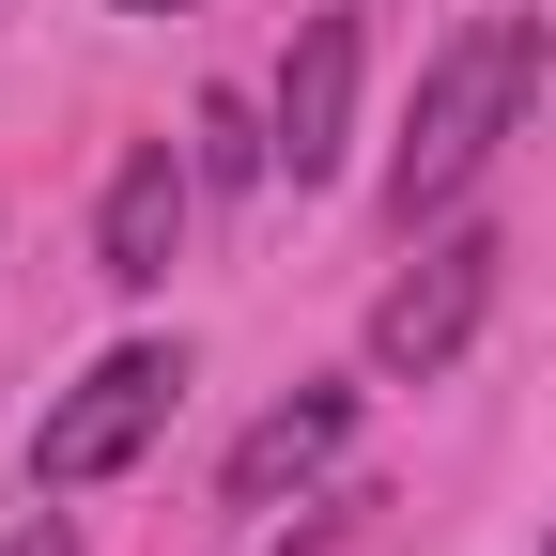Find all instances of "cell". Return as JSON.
I'll return each mask as SVG.
<instances>
[{
    "instance_id": "1",
    "label": "cell",
    "mask_w": 556,
    "mask_h": 556,
    "mask_svg": "<svg viewBox=\"0 0 556 556\" xmlns=\"http://www.w3.org/2000/svg\"><path fill=\"white\" fill-rule=\"evenodd\" d=\"M526 93H541V16H479L433 78H417V124H402V155H387V217L402 232L448 217V201L495 170V139L526 124Z\"/></svg>"
},
{
    "instance_id": "2",
    "label": "cell",
    "mask_w": 556,
    "mask_h": 556,
    "mask_svg": "<svg viewBox=\"0 0 556 556\" xmlns=\"http://www.w3.org/2000/svg\"><path fill=\"white\" fill-rule=\"evenodd\" d=\"M170 402H186V340H124V356H93L78 387L47 402V433H31V495H93V479H124L139 448L170 433Z\"/></svg>"
},
{
    "instance_id": "3",
    "label": "cell",
    "mask_w": 556,
    "mask_h": 556,
    "mask_svg": "<svg viewBox=\"0 0 556 556\" xmlns=\"http://www.w3.org/2000/svg\"><path fill=\"white\" fill-rule=\"evenodd\" d=\"M495 232H448V248H417L402 278H387V294H371V371L387 387H433L448 356H464V340H479V309H495Z\"/></svg>"
},
{
    "instance_id": "4",
    "label": "cell",
    "mask_w": 556,
    "mask_h": 556,
    "mask_svg": "<svg viewBox=\"0 0 556 556\" xmlns=\"http://www.w3.org/2000/svg\"><path fill=\"white\" fill-rule=\"evenodd\" d=\"M278 170L325 186L340 155H356V16H294V62H278Z\"/></svg>"
},
{
    "instance_id": "5",
    "label": "cell",
    "mask_w": 556,
    "mask_h": 556,
    "mask_svg": "<svg viewBox=\"0 0 556 556\" xmlns=\"http://www.w3.org/2000/svg\"><path fill=\"white\" fill-rule=\"evenodd\" d=\"M170 248H186V155H170V139H139V155L109 170L93 278H109V294H155V278H170Z\"/></svg>"
},
{
    "instance_id": "6",
    "label": "cell",
    "mask_w": 556,
    "mask_h": 556,
    "mask_svg": "<svg viewBox=\"0 0 556 556\" xmlns=\"http://www.w3.org/2000/svg\"><path fill=\"white\" fill-rule=\"evenodd\" d=\"M340 433H356V387H294L278 417H248V433H232L217 495H232V510H278L294 479H325V464H340Z\"/></svg>"
},
{
    "instance_id": "7",
    "label": "cell",
    "mask_w": 556,
    "mask_h": 556,
    "mask_svg": "<svg viewBox=\"0 0 556 556\" xmlns=\"http://www.w3.org/2000/svg\"><path fill=\"white\" fill-rule=\"evenodd\" d=\"M201 170H217V186H248V170H278V124H248L232 93H201Z\"/></svg>"
},
{
    "instance_id": "8",
    "label": "cell",
    "mask_w": 556,
    "mask_h": 556,
    "mask_svg": "<svg viewBox=\"0 0 556 556\" xmlns=\"http://www.w3.org/2000/svg\"><path fill=\"white\" fill-rule=\"evenodd\" d=\"M0 556H78V526H62V510H31L16 541H0Z\"/></svg>"
},
{
    "instance_id": "9",
    "label": "cell",
    "mask_w": 556,
    "mask_h": 556,
    "mask_svg": "<svg viewBox=\"0 0 556 556\" xmlns=\"http://www.w3.org/2000/svg\"><path fill=\"white\" fill-rule=\"evenodd\" d=\"M278 556H325V526H294V541H278Z\"/></svg>"
},
{
    "instance_id": "10",
    "label": "cell",
    "mask_w": 556,
    "mask_h": 556,
    "mask_svg": "<svg viewBox=\"0 0 556 556\" xmlns=\"http://www.w3.org/2000/svg\"><path fill=\"white\" fill-rule=\"evenodd\" d=\"M124 16H186V0H124Z\"/></svg>"
},
{
    "instance_id": "11",
    "label": "cell",
    "mask_w": 556,
    "mask_h": 556,
    "mask_svg": "<svg viewBox=\"0 0 556 556\" xmlns=\"http://www.w3.org/2000/svg\"><path fill=\"white\" fill-rule=\"evenodd\" d=\"M541 556H556V541H541Z\"/></svg>"
}]
</instances>
